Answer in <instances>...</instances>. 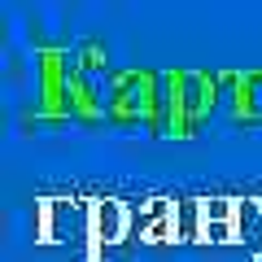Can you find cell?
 I'll return each instance as SVG.
<instances>
[{
	"mask_svg": "<svg viewBox=\"0 0 262 262\" xmlns=\"http://www.w3.org/2000/svg\"><path fill=\"white\" fill-rule=\"evenodd\" d=\"M88 236H92V201H79V196H39L35 201L39 245H79Z\"/></svg>",
	"mask_w": 262,
	"mask_h": 262,
	"instance_id": "1",
	"label": "cell"
},
{
	"mask_svg": "<svg viewBox=\"0 0 262 262\" xmlns=\"http://www.w3.org/2000/svg\"><path fill=\"white\" fill-rule=\"evenodd\" d=\"M131 236V210L118 196H96L92 201V236H88V262H101L105 249L122 245Z\"/></svg>",
	"mask_w": 262,
	"mask_h": 262,
	"instance_id": "2",
	"label": "cell"
},
{
	"mask_svg": "<svg viewBox=\"0 0 262 262\" xmlns=\"http://www.w3.org/2000/svg\"><path fill=\"white\" fill-rule=\"evenodd\" d=\"M201 241L241 245V236H236V196H201Z\"/></svg>",
	"mask_w": 262,
	"mask_h": 262,
	"instance_id": "3",
	"label": "cell"
},
{
	"mask_svg": "<svg viewBox=\"0 0 262 262\" xmlns=\"http://www.w3.org/2000/svg\"><path fill=\"white\" fill-rule=\"evenodd\" d=\"M236 236L245 253L262 262V196H236Z\"/></svg>",
	"mask_w": 262,
	"mask_h": 262,
	"instance_id": "4",
	"label": "cell"
},
{
	"mask_svg": "<svg viewBox=\"0 0 262 262\" xmlns=\"http://www.w3.org/2000/svg\"><path fill=\"white\" fill-rule=\"evenodd\" d=\"M232 110H236V118H249V122H258V118H262V70H249V75H241V88H236Z\"/></svg>",
	"mask_w": 262,
	"mask_h": 262,
	"instance_id": "5",
	"label": "cell"
},
{
	"mask_svg": "<svg viewBox=\"0 0 262 262\" xmlns=\"http://www.w3.org/2000/svg\"><path fill=\"white\" fill-rule=\"evenodd\" d=\"M175 236L179 245L201 241V196H179L175 201Z\"/></svg>",
	"mask_w": 262,
	"mask_h": 262,
	"instance_id": "6",
	"label": "cell"
}]
</instances>
